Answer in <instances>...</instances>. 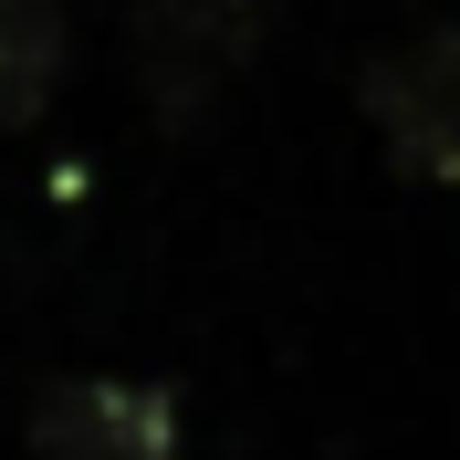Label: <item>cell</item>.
<instances>
[{
    "label": "cell",
    "mask_w": 460,
    "mask_h": 460,
    "mask_svg": "<svg viewBox=\"0 0 460 460\" xmlns=\"http://www.w3.org/2000/svg\"><path fill=\"white\" fill-rule=\"evenodd\" d=\"M63 63H74L63 0H0V137H22L63 94Z\"/></svg>",
    "instance_id": "cell-4"
},
{
    "label": "cell",
    "mask_w": 460,
    "mask_h": 460,
    "mask_svg": "<svg viewBox=\"0 0 460 460\" xmlns=\"http://www.w3.org/2000/svg\"><path fill=\"white\" fill-rule=\"evenodd\" d=\"M356 115L408 189H460V22H408L356 63Z\"/></svg>",
    "instance_id": "cell-1"
},
{
    "label": "cell",
    "mask_w": 460,
    "mask_h": 460,
    "mask_svg": "<svg viewBox=\"0 0 460 460\" xmlns=\"http://www.w3.org/2000/svg\"><path fill=\"white\" fill-rule=\"evenodd\" d=\"M178 387L157 376H53L31 398V460H178Z\"/></svg>",
    "instance_id": "cell-3"
},
{
    "label": "cell",
    "mask_w": 460,
    "mask_h": 460,
    "mask_svg": "<svg viewBox=\"0 0 460 460\" xmlns=\"http://www.w3.org/2000/svg\"><path fill=\"white\" fill-rule=\"evenodd\" d=\"M272 42V0H146L137 11V84L168 137L209 126L220 94L241 84Z\"/></svg>",
    "instance_id": "cell-2"
}]
</instances>
